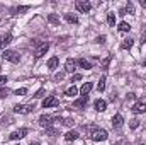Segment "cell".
Masks as SVG:
<instances>
[{
	"label": "cell",
	"mask_w": 146,
	"mask_h": 145,
	"mask_svg": "<svg viewBox=\"0 0 146 145\" xmlns=\"http://www.w3.org/2000/svg\"><path fill=\"white\" fill-rule=\"evenodd\" d=\"M2 56H3V60H7V62H10V63H19V62H21V55H19V51H15V50H5V51L2 53Z\"/></svg>",
	"instance_id": "cell-1"
},
{
	"label": "cell",
	"mask_w": 146,
	"mask_h": 145,
	"mask_svg": "<svg viewBox=\"0 0 146 145\" xmlns=\"http://www.w3.org/2000/svg\"><path fill=\"white\" fill-rule=\"evenodd\" d=\"M107 132L104 130V128H95L92 133H90V138L94 140V142H106L107 140Z\"/></svg>",
	"instance_id": "cell-2"
},
{
	"label": "cell",
	"mask_w": 146,
	"mask_h": 145,
	"mask_svg": "<svg viewBox=\"0 0 146 145\" xmlns=\"http://www.w3.org/2000/svg\"><path fill=\"white\" fill-rule=\"evenodd\" d=\"M33 111H34V106H31V104H15L14 106V113H17V114H27Z\"/></svg>",
	"instance_id": "cell-3"
},
{
	"label": "cell",
	"mask_w": 146,
	"mask_h": 145,
	"mask_svg": "<svg viewBox=\"0 0 146 145\" xmlns=\"http://www.w3.org/2000/svg\"><path fill=\"white\" fill-rule=\"evenodd\" d=\"M75 7H76V10H78V12H83V14L90 12V9H92L90 2H87V0H76Z\"/></svg>",
	"instance_id": "cell-4"
},
{
	"label": "cell",
	"mask_w": 146,
	"mask_h": 145,
	"mask_svg": "<svg viewBox=\"0 0 146 145\" xmlns=\"http://www.w3.org/2000/svg\"><path fill=\"white\" fill-rule=\"evenodd\" d=\"M12 43V34L10 33H5V34H0V51H5V48Z\"/></svg>",
	"instance_id": "cell-5"
},
{
	"label": "cell",
	"mask_w": 146,
	"mask_h": 145,
	"mask_svg": "<svg viewBox=\"0 0 146 145\" xmlns=\"http://www.w3.org/2000/svg\"><path fill=\"white\" fill-rule=\"evenodd\" d=\"M48 50H49V43H41L36 48V51H34V56H36V58H42V56L48 53Z\"/></svg>",
	"instance_id": "cell-6"
},
{
	"label": "cell",
	"mask_w": 146,
	"mask_h": 145,
	"mask_svg": "<svg viewBox=\"0 0 146 145\" xmlns=\"http://www.w3.org/2000/svg\"><path fill=\"white\" fill-rule=\"evenodd\" d=\"M60 106V101L54 97V96H48L44 101H42V108H56Z\"/></svg>",
	"instance_id": "cell-7"
},
{
	"label": "cell",
	"mask_w": 146,
	"mask_h": 145,
	"mask_svg": "<svg viewBox=\"0 0 146 145\" xmlns=\"http://www.w3.org/2000/svg\"><path fill=\"white\" fill-rule=\"evenodd\" d=\"M26 135H27V128H19L17 132L9 135V140H22Z\"/></svg>",
	"instance_id": "cell-8"
},
{
	"label": "cell",
	"mask_w": 146,
	"mask_h": 145,
	"mask_svg": "<svg viewBox=\"0 0 146 145\" xmlns=\"http://www.w3.org/2000/svg\"><path fill=\"white\" fill-rule=\"evenodd\" d=\"M53 121H54V118L49 116V114H41V116H39V125L44 126V128H49Z\"/></svg>",
	"instance_id": "cell-9"
},
{
	"label": "cell",
	"mask_w": 146,
	"mask_h": 145,
	"mask_svg": "<svg viewBox=\"0 0 146 145\" xmlns=\"http://www.w3.org/2000/svg\"><path fill=\"white\" fill-rule=\"evenodd\" d=\"M87 103H88V96H82V97L73 101V106L76 109H83V108H87Z\"/></svg>",
	"instance_id": "cell-10"
},
{
	"label": "cell",
	"mask_w": 146,
	"mask_h": 145,
	"mask_svg": "<svg viewBox=\"0 0 146 145\" xmlns=\"http://www.w3.org/2000/svg\"><path fill=\"white\" fill-rule=\"evenodd\" d=\"M122 125H124V118L121 114H114L112 116V126L115 130H119V128H122Z\"/></svg>",
	"instance_id": "cell-11"
},
{
	"label": "cell",
	"mask_w": 146,
	"mask_h": 145,
	"mask_svg": "<svg viewBox=\"0 0 146 145\" xmlns=\"http://www.w3.org/2000/svg\"><path fill=\"white\" fill-rule=\"evenodd\" d=\"M75 70H76V60H73V58H68V60H66V63H65V72L73 73Z\"/></svg>",
	"instance_id": "cell-12"
},
{
	"label": "cell",
	"mask_w": 146,
	"mask_h": 145,
	"mask_svg": "<svg viewBox=\"0 0 146 145\" xmlns=\"http://www.w3.org/2000/svg\"><path fill=\"white\" fill-rule=\"evenodd\" d=\"M58 65H60V58L58 56H51L49 60H48V68L53 72V70H56L58 68Z\"/></svg>",
	"instance_id": "cell-13"
},
{
	"label": "cell",
	"mask_w": 146,
	"mask_h": 145,
	"mask_svg": "<svg viewBox=\"0 0 146 145\" xmlns=\"http://www.w3.org/2000/svg\"><path fill=\"white\" fill-rule=\"evenodd\" d=\"M94 108H95V111H99V113H104L107 109V103L104 99H97L95 104H94Z\"/></svg>",
	"instance_id": "cell-14"
},
{
	"label": "cell",
	"mask_w": 146,
	"mask_h": 145,
	"mask_svg": "<svg viewBox=\"0 0 146 145\" xmlns=\"http://www.w3.org/2000/svg\"><path fill=\"white\" fill-rule=\"evenodd\" d=\"M134 114H143V113H146V104L145 103H138V104H134L133 106V109H131Z\"/></svg>",
	"instance_id": "cell-15"
},
{
	"label": "cell",
	"mask_w": 146,
	"mask_h": 145,
	"mask_svg": "<svg viewBox=\"0 0 146 145\" xmlns=\"http://www.w3.org/2000/svg\"><path fill=\"white\" fill-rule=\"evenodd\" d=\"M26 10H29L27 5H19V7H12V9H10V14H12V15H19V14H22V12H26Z\"/></svg>",
	"instance_id": "cell-16"
},
{
	"label": "cell",
	"mask_w": 146,
	"mask_h": 145,
	"mask_svg": "<svg viewBox=\"0 0 146 145\" xmlns=\"http://www.w3.org/2000/svg\"><path fill=\"white\" fill-rule=\"evenodd\" d=\"M92 87H94L92 82H85V84L82 85V89H80V94H82V96H88V92L92 91Z\"/></svg>",
	"instance_id": "cell-17"
},
{
	"label": "cell",
	"mask_w": 146,
	"mask_h": 145,
	"mask_svg": "<svg viewBox=\"0 0 146 145\" xmlns=\"http://www.w3.org/2000/svg\"><path fill=\"white\" fill-rule=\"evenodd\" d=\"M63 17H65V21H66V22H70V24H78V17H76L75 14H70V12H66Z\"/></svg>",
	"instance_id": "cell-18"
},
{
	"label": "cell",
	"mask_w": 146,
	"mask_h": 145,
	"mask_svg": "<svg viewBox=\"0 0 146 145\" xmlns=\"http://www.w3.org/2000/svg\"><path fill=\"white\" fill-rule=\"evenodd\" d=\"M133 44H134V39H133V38H127V39H124V41L121 43V50H129Z\"/></svg>",
	"instance_id": "cell-19"
},
{
	"label": "cell",
	"mask_w": 146,
	"mask_h": 145,
	"mask_svg": "<svg viewBox=\"0 0 146 145\" xmlns=\"http://www.w3.org/2000/svg\"><path fill=\"white\" fill-rule=\"evenodd\" d=\"M76 65H80V67L85 68V70H90V68H92V63H90L88 60H85V58H80V60L76 62Z\"/></svg>",
	"instance_id": "cell-20"
},
{
	"label": "cell",
	"mask_w": 146,
	"mask_h": 145,
	"mask_svg": "<svg viewBox=\"0 0 146 145\" xmlns=\"http://www.w3.org/2000/svg\"><path fill=\"white\" fill-rule=\"evenodd\" d=\"M110 62H112V55H107V56L100 62V68H102V70H107L109 65H110Z\"/></svg>",
	"instance_id": "cell-21"
},
{
	"label": "cell",
	"mask_w": 146,
	"mask_h": 145,
	"mask_svg": "<svg viewBox=\"0 0 146 145\" xmlns=\"http://www.w3.org/2000/svg\"><path fill=\"white\" fill-rule=\"evenodd\" d=\"M78 138V132H75V130H70L66 135H65V140L66 142H73V140H76Z\"/></svg>",
	"instance_id": "cell-22"
},
{
	"label": "cell",
	"mask_w": 146,
	"mask_h": 145,
	"mask_svg": "<svg viewBox=\"0 0 146 145\" xmlns=\"http://www.w3.org/2000/svg\"><path fill=\"white\" fill-rule=\"evenodd\" d=\"M76 94H78V89H76L75 85L68 87V89L65 91V96H66V97H73V96H76Z\"/></svg>",
	"instance_id": "cell-23"
},
{
	"label": "cell",
	"mask_w": 146,
	"mask_h": 145,
	"mask_svg": "<svg viewBox=\"0 0 146 145\" xmlns=\"http://www.w3.org/2000/svg\"><path fill=\"white\" fill-rule=\"evenodd\" d=\"M58 123H61V125H65V126H72L73 125V119L72 118H54Z\"/></svg>",
	"instance_id": "cell-24"
},
{
	"label": "cell",
	"mask_w": 146,
	"mask_h": 145,
	"mask_svg": "<svg viewBox=\"0 0 146 145\" xmlns=\"http://www.w3.org/2000/svg\"><path fill=\"white\" fill-rule=\"evenodd\" d=\"M117 29H119V33H129V31H131V24H127V22H121Z\"/></svg>",
	"instance_id": "cell-25"
},
{
	"label": "cell",
	"mask_w": 146,
	"mask_h": 145,
	"mask_svg": "<svg viewBox=\"0 0 146 145\" xmlns=\"http://www.w3.org/2000/svg\"><path fill=\"white\" fill-rule=\"evenodd\" d=\"M106 82H107V77H106V75H104V77H100V80H99V84H97L99 92H102V91L106 89Z\"/></svg>",
	"instance_id": "cell-26"
},
{
	"label": "cell",
	"mask_w": 146,
	"mask_h": 145,
	"mask_svg": "<svg viewBox=\"0 0 146 145\" xmlns=\"http://www.w3.org/2000/svg\"><path fill=\"white\" fill-rule=\"evenodd\" d=\"M107 24H109L110 28H114V24H115V14L114 12H109L107 14Z\"/></svg>",
	"instance_id": "cell-27"
},
{
	"label": "cell",
	"mask_w": 146,
	"mask_h": 145,
	"mask_svg": "<svg viewBox=\"0 0 146 145\" xmlns=\"http://www.w3.org/2000/svg\"><path fill=\"white\" fill-rule=\"evenodd\" d=\"M124 12H127V14L134 15V5H133V2H127V3H126V7H124Z\"/></svg>",
	"instance_id": "cell-28"
},
{
	"label": "cell",
	"mask_w": 146,
	"mask_h": 145,
	"mask_svg": "<svg viewBox=\"0 0 146 145\" xmlns=\"http://www.w3.org/2000/svg\"><path fill=\"white\" fill-rule=\"evenodd\" d=\"M48 22H51V24H60V17H58L56 14H49V15H48Z\"/></svg>",
	"instance_id": "cell-29"
},
{
	"label": "cell",
	"mask_w": 146,
	"mask_h": 145,
	"mask_svg": "<svg viewBox=\"0 0 146 145\" xmlns=\"http://www.w3.org/2000/svg\"><path fill=\"white\" fill-rule=\"evenodd\" d=\"M138 126H139V119H138V118H133V119L129 121V128H131V130H136Z\"/></svg>",
	"instance_id": "cell-30"
},
{
	"label": "cell",
	"mask_w": 146,
	"mask_h": 145,
	"mask_svg": "<svg viewBox=\"0 0 146 145\" xmlns=\"http://www.w3.org/2000/svg\"><path fill=\"white\" fill-rule=\"evenodd\" d=\"M9 96V89H5V87H2L0 89V99H5Z\"/></svg>",
	"instance_id": "cell-31"
},
{
	"label": "cell",
	"mask_w": 146,
	"mask_h": 145,
	"mask_svg": "<svg viewBox=\"0 0 146 145\" xmlns=\"http://www.w3.org/2000/svg\"><path fill=\"white\" fill-rule=\"evenodd\" d=\"M15 94H17V96H24V94H27V89H26V87H21V89L15 91Z\"/></svg>",
	"instance_id": "cell-32"
},
{
	"label": "cell",
	"mask_w": 146,
	"mask_h": 145,
	"mask_svg": "<svg viewBox=\"0 0 146 145\" xmlns=\"http://www.w3.org/2000/svg\"><path fill=\"white\" fill-rule=\"evenodd\" d=\"M46 133H48V135H58V133H60V130H54V128H46Z\"/></svg>",
	"instance_id": "cell-33"
},
{
	"label": "cell",
	"mask_w": 146,
	"mask_h": 145,
	"mask_svg": "<svg viewBox=\"0 0 146 145\" xmlns=\"http://www.w3.org/2000/svg\"><path fill=\"white\" fill-rule=\"evenodd\" d=\"M106 39H107V38L102 34V36H99L97 39H95V43H99V44H104V43H106Z\"/></svg>",
	"instance_id": "cell-34"
},
{
	"label": "cell",
	"mask_w": 146,
	"mask_h": 145,
	"mask_svg": "<svg viewBox=\"0 0 146 145\" xmlns=\"http://www.w3.org/2000/svg\"><path fill=\"white\" fill-rule=\"evenodd\" d=\"M76 80H82V75H80V73H75V75H72V82H76Z\"/></svg>",
	"instance_id": "cell-35"
},
{
	"label": "cell",
	"mask_w": 146,
	"mask_h": 145,
	"mask_svg": "<svg viewBox=\"0 0 146 145\" xmlns=\"http://www.w3.org/2000/svg\"><path fill=\"white\" fill-rule=\"evenodd\" d=\"M42 96H44V89H41V91H37L36 94H34V97H36V99H39V97H42Z\"/></svg>",
	"instance_id": "cell-36"
},
{
	"label": "cell",
	"mask_w": 146,
	"mask_h": 145,
	"mask_svg": "<svg viewBox=\"0 0 146 145\" xmlns=\"http://www.w3.org/2000/svg\"><path fill=\"white\" fill-rule=\"evenodd\" d=\"M5 82H7V77L5 75H0V85H5Z\"/></svg>",
	"instance_id": "cell-37"
},
{
	"label": "cell",
	"mask_w": 146,
	"mask_h": 145,
	"mask_svg": "<svg viewBox=\"0 0 146 145\" xmlns=\"http://www.w3.org/2000/svg\"><path fill=\"white\" fill-rule=\"evenodd\" d=\"M54 79H56V80H61V79H63V73H56V77H54Z\"/></svg>",
	"instance_id": "cell-38"
},
{
	"label": "cell",
	"mask_w": 146,
	"mask_h": 145,
	"mask_svg": "<svg viewBox=\"0 0 146 145\" xmlns=\"http://www.w3.org/2000/svg\"><path fill=\"white\" fill-rule=\"evenodd\" d=\"M134 97H136V94H133V92H131V94H127V99H134Z\"/></svg>",
	"instance_id": "cell-39"
},
{
	"label": "cell",
	"mask_w": 146,
	"mask_h": 145,
	"mask_svg": "<svg viewBox=\"0 0 146 145\" xmlns=\"http://www.w3.org/2000/svg\"><path fill=\"white\" fill-rule=\"evenodd\" d=\"M141 39H143V41H141V44H143V43H145V41H146V33H145V34H143V36H141Z\"/></svg>",
	"instance_id": "cell-40"
},
{
	"label": "cell",
	"mask_w": 146,
	"mask_h": 145,
	"mask_svg": "<svg viewBox=\"0 0 146 145\" xmlns=\"http://www.w3.org/2000/svg\"><path fill=\"white\" fill-rule=\"evenodd\" d=\"M141 7H145L146 9V2H141Z\"/></svg>",
	"instance_id": "cell-41"
},
{
	"label": "cell",
	"mask_w": 146,
	"mask_h": 145,
	"mask_svg": "<svg viewBox=\"0 0 146 145\" xmlns=\"http://www.w3.org/2000/svg\"><path fill=\"white\" fill-rule=\"evenodd\" d=\"M31 145H41V144H39V142H33Z\"/></svg>",
	"instance_id": "cell-42"
},
{
	"label": "cell",
	"mask_w": 146,
	"mask_h": 145,
	"mask_svg": "<svg viewBox=\"0 0 146 145\" xmlns=\"http://www.w3.org/2000/svg\"><path fill=\"white\" fill-rule=\"evenodd\" d=\"M143 65H145V67H146V58H145V62H143Z\"/></svg>",
	"instance_id": "cell-43"
},
{
	"label": "cell",
	"mask_w": 146,
	"mask_h": 145,
	"mask_svg": "<svg viewBox=\"0 0 146 145\" xmlns=\"http://www.w3.org/2000/svg\"><path fill=\"white\" fill-rule=\"evenodd\" d=\"M141 145H145V144H141Z\"/></svg>",
	"instance_id": "cell-44"
},
{
	"label": "cell",
	"mask_w": 146,
	"mask_h": 145,
	"mask_svg": "<svg viewBox=\"0 0 146 145\" xmlns=\"http://www.w3.org/2000/svg\"><path fill=\"white\" fill-rule=\"evenodd\" d=\"M19 145H21V144H19Z\"/></svg>",
	"instance_id": "cell-45"
}]
</instances>
